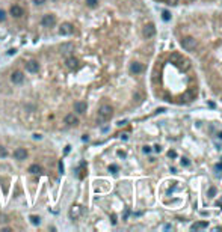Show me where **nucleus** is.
<instances>
[{"label":"nucleus","instance_id":"1","mask_svg":"<svg viewBox=\"0 0 222 232\" xmlns=\"http://www.w3.org/2000/svg\"><path fill=\"white\" fill-rule=\"evenodd\" d=\"M113 115V109L109 104H104L98 110V122H107Z\"/></svg>","mask_w":222,"mask_h":232},{"label":"nucleus","instance_id":"2","mask_svg":"<svg viewBox=\"0 0 222 232\" xmlns=\"http://www.w3.org/2000/svg\"><path fill=\"white\" fill-rule=\"evenodd\" d=\"M181 45H183V48H185V50L192 51V50L197 48V41H195L193 38H190V36H186V38H183V39H181Z\"/></svg>","mask_w":222,"mask_h":232},{"label":"nucleus","instance_id":"3","mask_svg":"<svg viewBox=\"0 0 222 232\" xmlns=\"http://www.w3.org/2000/svg\"><path fill=\"white\" fill-rule=\"evenodd\" d=\"M41 24L44 26V27H51V26H55V24H56V17H55L53 14H47V15L43 17Z\"/></svg>","mask_w":222,"mask_h":232},{"label":"nucleus","instance_id":"4","mask_svg":"<svg viewBox=\"0 0 222 232\" xmlns=\"http://www.w3.org/2000/svg\"><path fill=\"white\" fill-rule=\"evenodd\" d=\"M74 32V26L71 23H63L61 27H59V33L63 35V36H67V35H71Z\"/></svg>","mask_w":222,"mask_h":232},{"label":"nucleus","instance_id":"5","mask_svg":"<svg viewBox=\"0 0 222 232\" xmlns=\"http://www.w3.org/2000/svg\"><path fill=\"white\" fill-rule=\"evenodd\" d=\"M142 35H143V38H153L154 35H156V27H154V24H147L145 27L142 29Z\"/></svg>","mask_w":222,"mask_h":232},{"label":"nucleus","instance_id":"6","mask_svg":"<svg viewBox=\"0 0 222 232\" xmlns=\"http://www.w3.org/2000/svg\"><path fill=\"white\" fill-rule=\"evenodd\" d=\"M9 12H11V15H12V17H15V18H20V17H23V15H24L23 8H21V6H18V5H12V6H11V9H9Z\"/></svg>","mask_w":222,"mask_h":232},{"label":"nucleus","instance_id":"7","mask_svg":"<svg viewBox=\"0 0 222 232\" xmlns=\"http://www.w3.org/2000/svg\"><path fill=\"white\" fill-rule=\"evenodd\" d=\"M65 65H67L68 69H77L79 68V60H77L74 56H70V57H67V60H65Z\"/></svg>","mask_w":222,"mask_h":232},{"label":"nucleus","instance_id":"8","mask_svg":"<svg viewBox=\"0 0 222 232\" xmlns=\"http://www.w3.org/2000/svg\"><path fill=\"white\" fill-rule=\"evenodd\" d=\"M11 80H12V83H14V84H20L24 80V74L21 71H14V72H12V75H11Z\"/></svg>","mask_w":222,"mask_h":232},{"label":"nucleus","instance_id":"9","mask_svg":"<svg viewBox=\"0 0 222 232\" xmlns=\"http://www.w3.org/2000/svg\"><path fill=\"white\" fill-rule=\"evenodd\" d=\"M26 71H29V72H38V71H40V63H38L36 60L26 62Z\"/></svg>","mask_w":222,"mask_h":232},{"label":"nucleus","instance_id":"10","mask_svg":"<svg viewBox=\"0 0 222 232\" xmlns=\"http://www.w3.org/2000/svg\"><path fill=\"white\" fill-rule=\"evenodd\" d=\"M14 158L15 160H26L27 158V151H26L24 148H17L15 151H14Z\"/></svg>","mask_w":222,"mask_h":232},{"label":"nucleus","instance_id":"11","mask_svg":"<svg viewBox=\"0 0 222 232\" xmlns=\"http://www.w3.org/2000/svg\"><path fill=\"white\" fill-rule=\"evenodd\" d=\"M82 213H83L82 207H79V205H73L71 210H70V217L71 218H79L82 216Z\"/></svg>","mask_w":222,"mask_h":232},{"label":"nucleus","instance_id":"12","mask_svg":"<svg viewBox=\"0 0 222 232\" xmlns=\"http://www.w3.org/2000/svg\"><path fill=\"white\" fill-rule=\"evenodd\" d=\"M86 109H88V106H86L85 101H77L74 104V110H76V113H79V115H83L86 112Z\"/></svg>","mask_w":222,"mask_h":232},{"label":"nucleus","instance_id":"13","mask_svg":"<svg viewBox=\"0 0 222 232\" xmlns=\"http://www.w3.org/2000/svg\"><path fill=\"white\" fill-rule=\"evenodd\" d=\"M65 124L67 125H70V127H73V125H77L79 124V119H77V116H74V113H70V115H67L65 116Z\"/></svg>","mask_w":222,"mask_h":232},{"label":"nucleus","instance_id":"14","mask_svg":"<svg viewBox=\"0 0 222 232\" xmlns=\"http://www.w3.org/2000/svg\"><path fill=\"white\" fill-rule=\"evenodd\" d=\"M142 69H143V67L141 65L139 62H133L132 65H130V71H132L133 74H139V72H141Z\"/></svg>","mask_w":222,"mask_h":232},{"label":"nucleus","instance_id":"15","mask_svg":"<svg viewBox=\"0 0 222 232\" xmlns=\"http://www.w3.org/2000/svg\"><path fill=\"white\" fill-rule=\"evenodd\" d=\"M185 59H183L180 54H177V53H174V54H171V62L172 63H175V65H180V62H183Z\"/></svg>","mask_w":222,"mask_h":232},{"label":"nucleus","instance_id":"16","mask_svg":"<svg viewBox=\"0 0 222 232\" xmlns=\"http://www.w3.org/2000/svg\"><path fill=\"white\" fill-rule=\"evenodd\" d=\"M43 169H41V166L40 164H32L30 167H29V172L30 173H33V175H36V173H40Z\"/></svg>","mask_w":222,"mask_h":232},{"label":"nucleus","instance_id":"17","mask_svg":"<svg viewBox=\"0 0 222 232\" xmlns=\"http://www.w3.org/2000/svg\"><path fill=\"white\" fill-rule=\"evenodd\" d=\"M204 228H207V223H205V222H197V223H193V225H192V231L204 229Z\"/></svg>","mask_w":222,"mask_h":232},{"label":"nucleus","instance_id":"18","mask_svg":"<svg viewBox=\"0 0 222 232\" xmlns=\"http://www.w3.org/2000/svg\"><path fill=\"white\" fill-rule=\"evenodd\" d=\"M29 220H30V223L35 225V226H38V225L41 223V218L38 217V216H30V217H29Z\"/></svg>","mask_w":222,"mask_h":232},{"label":"nucleus","instance_id":"19","mask_svg":"<svg viewBox=\"0 0 222 232\" xmlns=\"http://www.w3.org/2000/svg\"><path fill=\"white\" fill-rule=\"evenodd\" d=\"M97 3H98V0H86V5H88L89 8H95Z\"/></svg>","mask_w":222,"mask_h":232},{"label":"nucleus","instance_id":"20","mask_svg":"<svg viewBox=\"0 0 222 232\" xmlns=\"http://www.w3.org/2000/svg\"><path fill=\"white\" fill-rule=\"evenodd\" d=\"M6 155H8V151H6V148L0 146V158H5Z\"/></svg>","mask_w":222,"mask_h":232},{"label":"nucleus","instance_id":"21","mask_svg":"<svg viewBox=\"0 0 222 232\" xmlns=\"http://www.w3.org/2000/svg\"><path fill=\"white\" fill-rule=\"evenodd\" d=\"M162 18H163L165 21H169V20H171V14H169L168 11H165L163 14H162Z\"/></svg>","mask_w":222,"mask_h":232},{"label":"nucleus","instance_id":"22","mask_svg":"<svg viewBox=\"0 0 222 232\" xmlns=\"http://www.w3.org/2000/svg\"><path fill=\"white\" fill-rule=\"evenodd\" d=\"M6 20V12L3 9H0V21H5Z\"/></svg>","mask_w":222,"mask_h":232},{"label":"nucleus","instance_id":"23","mask_svg":"<svg viewBox=\"0 0 222 232\" xmlns=\"http://www.w3.org/2000/svg\"><path fill=\"white\" fill-rule=\"evenodd\" d=\"M116 170H118V166H115V164H110V166H109V172L115 173Z\"/></svg>","mask_w":222,"mask_h":232},{"label":"nucleus","instance_id":"24","mask_svg":"<svg viewBox=\"0 0 222 232\" xmlns=\"http://www.w3.org/2000/svg\"><path fill=\"white\" fill-rule=\"evenodd\" d=\"M215 195H216V188H215V187H212L210 190H208V196H210V198H213Z\"/></svg>","mask_w":222,"mask_h":232},{"label":"nucleus","instance_id":"25","mask_svg":"<svg viewBox=\"0 0 222 232\" xmlns=\"http://www.w3.org/2000/svg\"><path fill=\"white\" fill-rule=\"evenodd\" d=\"M33 3H35V5H40V6H41V5H44V3H45V0H33Z\"/></svg>","mask_w":222,"mask_h":232},{"label":"nucleus","instance_id":"26","mask_svg":"<svg viewBox=\"0 0 222 232\" xmlns=\"http://www.w3.org/2000/svg\"><path fill=\"white\" fill-rule=\"evenodd\" d=\"M178 3V0H168V5H171V6H175Z\"/></svg>","mask_w":222,"mask_h":232},{"label":"nucleus","instance_id":"27","mask_svg":"<svg viewBox=\"0 0 222 232\" xmlns=\"http://www.w3.org/2000/svg\"><path fill=\"white\" fill-rule=\"evenodd\" d=\"M181 164H183V166H187V164H189V161H187L186 158H183V160H181Z\"/></svg>","mask_w":222,"mask_h":232},{"label":"nucleus","instance_id":"28","mask_svg":"<svg viewBox=\"0 0 222 232\" xmlns=\"http://www.w3.org/2000/svg\"><path fill=\"white\" fill-rule=\"evenodd\" d=\"M154 149H156V152H160V151H162V148H160L159 145H156V146H154Z\"/></svg>","mask_w":222,"mask_h":232},{"label":"nucleus","instance_id":"29","mask_svg":"<svg viewBox=\"0 0 222 232\" xmlns=\"http://www.w3.org/2000/svg\"><path fill=\"white\" fill-rule=\"evenodd\" d=\"M168 155H169V157H175V152H174V151H169Z\"/></svg>","mask_w":222,"mask_h":232},{"label":"nucleus","instance_id":"30","mask_svg":"<svg viewBox=\"0 0 222 232\" xmlns=\"http://www.w3.org/2000/svg\"><path fill=\"white\" fill-rule=\"evenodd\" d=\"M150 151H151V149H150V146H143V152H147V154H148Z\"/></svg>","mask_w":222,"mask_h":232},{"label":"nucleus","instance_id":"31","mask_svg":"<svg viewBox=\"0 0 222 232\" xmlns=\"http://www.w3.org/2000/svg\"><path fill=\"white\" fill-rule=\"evenodd\" d=\"M59 170H61V173H62V172H63V164H62V161H61V163H59Z\"/></svg>","mask_w":222,"mask_h":232},{"label":"nucleus","instance_id":"32","mask_svg":"<svg viewBox=\"0 0 222 232\" xmlns=\"http://www.w3.org/2000/svg\"><path fill=\"white\" fill-rule=\"evenodd\" d=\"M163 229H166V231H169V229H172V226H171V225H165V226H163Z\"/></svg>","mask_w":222,"mask_h":232},{"label":"nucleus","instance_id":"33","mask_svg":"<svg viewBox=\"0 0 222 232\" xmlns=\"http://www.w3.org/2000/svg\"><path fill=\"white\" fill-rule=\"evenodd\" d=\"M216 169H218V170H222V164H216Z\"/></svg>","mask_w":222,"mask_h":232},{"label":"nucleus","instance_id":"34","mask_svg":"<svg viewBox=\"0 0 222 232\" xmlns=\"http://www.w3.org/2000/svg\"><path fill=\"white\" fill-rule=\"evenodd\" d=\"M186 3H190V2H195V0H185Z\"/></svg>","mask_w":222,"mask_h":232},{"label":"nucleus","instance_id":"35","mask_svg":"<svg viewBox=\"0 0 222 232\" xmlns=\"http://www.w3.org/2000/svg\"><path fill=\"white\" fill-rule=\"evenodd\" d=\"M219 137H221V139H222V133H221V134H219Z\"/></svg>","mask_w":222,"mask_h":232}]
</instances>
